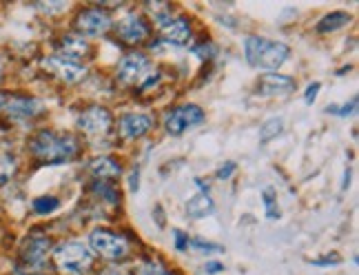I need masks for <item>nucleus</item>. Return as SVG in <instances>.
I'll return each instance as SVG.
<instances>
[{
	"mask_svg": "<svg viewBox=\"0 0 359 275\" xmlns=\"http://www.w3.org/2000/svg\"><path fill=\"white\" fill-rule=\"evenodd\" d=\"M273 202H275V198H273V191H271V189H266V191H264V204H266V209H269V215H271V217L280 215V209H275Z\"/></svg>",
	"mask_w": 359,
	"mask_h": 275,
	"instance_id": "obj_24",
	"label": "nucleus"
},
{
	"mask_svg": "<svg viewBox=\"0 0 359 275\" xmlns=\"http://www.w3.org/2000/svg\"><path fill=\"white\" fill-rule=\"evenodd\" d=\"M213 211V200L206 196V194H198V196H193L189 202H187V213L189 217H206Z\"/></svg>",
	"mask_w": 359,
	"mask_h": 275,
	"instance_id": "obj_19",
	"label": "nucleus"
},
{
	"mask_svg": "<svg viewBox=\"0 0 359 275\" xmlns=\"http://www.w3.org/2000/svg\"><path fill=\"white\" fill-rule=\"evenodd\" d=\"M5 105H7V98H5L3 93H0V107H5Z\"/></svg>",
	"mask_w": 359,
	"mask_h": 275,
	"instance_id": "obj_30",
	"label": "nucleus"
},
{
	"mask_svg": "<svg viewBox=\"0 0 359 275\" xmlns=\"http://www.w3.org/2000/svg\"><path fill=\"white\" fill-rule=\"evenodd\" d=\"M53 262H56L58 271L67 275H82L85 271H89L93 255L91 249H87L80 240H69L53 249Z\"/></svg>",
	"mask_w": 359,
	"mask_h": 275,
	"instance_id": "obj_4",
	"label": "nucleus"
},
{
	"mask_svg": "<svg viewBox=\"0 0 359 275\" xmlns=\"http://www.w3.org/2000/svg\"><path fill=\"white\" fill-rule=\"evenodd\" d=\"M118 78H120V82H124V85L140 87L144 91L160 78V74L151 67V62L144 53L131 51V53H127V56H122V60L118 65Z\"/></svg>",
	"mask_w": 359,
	"mask_h": 275,
	"instance_id": "obj_3",
	"label": "nucleus"
},
{
	"mask_svg": "<svg viewBox=\"0 0 359 275\" xmlns=\"http://www.w3.org/2000/svg\"><path fill=\"white\" fill-rule=\"evenodd\" d=\"M49 238L47 236H29L25 242H22V249H20V255H22V262H25V269L29 271V275H34L40 267L45 264L47 260V253H49Z\"/></svg>",
	"mask_w": 359,
	"mask_h": 275,
	"instance_id": "obj_9",
	"label": "nucleus"
},
{
	"mask_svg": "<svg viewBox=\"0 0 359 275\" xmlns=\"http://www.w3.org/2000/svg\"><path fill=\"white\" fill-rule=\"evenodd\" d=\"M162 32V40H167V43H173V45H187L191 40V22L182 16H175V18H169L160 27Z\"/></svg>",
	"mask_w": 359,
	"mask_h": 275,
	"instance_id": "obj_14",
	"label": "nucleus"
},
{
	"mask_svg": "<svg viewBox=\"0 0 359 275\" xmlns=\"http://www.w3.org/2000/svg\"><path fill=\"white\" fill-rule=\"evenodd\" d=\"M45 67L53 76H58L62 82H67V85H76V82L85 80V76H87V69L82 67L80 62L67 60V58H60V56H49L45 60Z\"/></svg>",
	"mask_w": 359,
	"mask_h": 275,
	"instance_id": "obj_11",
	"label": "nucleus"
},
{
	"mask_svg": "<svg viewBox=\"0 0 359 275\" xmlns=\"http://www.w3.org/2000/svg\"><path fill=\"white\" fill-rule=\"evenodd\" d=\"M154 129V118L147 114H124L118 120V131L122 140H135Z\"/></svg>",
	"mask_w": 359,
	"mask_h": 275,
	"instance_id": "obj_12",
	"label": "nucleus"
},
{
	"mask_svg": "<svg viewBox=\"0 0 359 275\" xmlns=\"http://www.w3.org/2000/svg\"><path fill=\"white\" fill-rule=\"evenodd\" d=\"M222 271H224V267L219 262H206L204 264V273H222Z\"/></svg>",
	"mask_w": 359,
	"mask_h": 275,
	"instance_id": "obj_28",
	"label": "nucleus"
},
{
	"mask_svg": "<svg viewBox=\"0 0 359 275\" xmlns=\"http://www.w3.org/2000/svg\"><path fill=\"white\" fill-rule=\"evenodd\" d=\"M284 129V120L282 118H269L264 125L259 129V140L262 142H269L273 138H278Z\"/></svg>",
	"mask_w": 359,
	"mask_h": 275,
	"instance_id": "obj_21",
	"label": "nucleus"
},
{
	"mask_svg": "<svg viewBox=\"0 0 359 275\" xmlns=\"http://www.w3.org/2000/svg\"><path fill=\"white\" fill-rule=\"evenodd\" d=\"M89 53V43L80 34H72V36H65L62 43H60V51L56 56L60 58H67V60H74L78 62V58L87 56Z\"/></svg>",
	"mask_w": 359,
	"mask_h": 275,
	"instance_id": "obj_16",
	"label": "nucleus"
},
{
	"mask_svg": "<svg viewBox=\"0 0 359 275\" xmlns=\"http://www.w3.org/2000/svg\"><path fill=\"white\" fill-rule=\"evenodd\" d=\"M233 171H236V164H233V162H229L226 167H222V169L217 171V177H219V180H226V177H229V175H231Z\"/></svg>",
	"mask_w": 359,
	"mask_h": 275,
	"instance_id": "obj_27",
	"label": "nucleus"
},
{
	"mask_svg": "<svg viewBox=\"0 0 359 275\" xmlns=\"http://www.w3.org/2000/svg\"><path fill=\"white\" fill-rule=\"evenodd\" d=\"M102 275H124V273H120L116 269H107V271H102Z\"/></svg>",
	"mask_w": 359,
	"mask_h": 275,
	"instance_id": "obj_29",
	"label": "nucleus"
},
{
	"mask_svg": "<svg viewBox=\"0 0 359 275\" xmlns=\"http://www.w3.org/2000/svg\"><path fill=\"white\" fill-rule=\"evenodd\" d=\"M58 206H60V202H58V198H53V196H43V198L34 200V211L40 213V215H47L51 211H56Z\"/></svg>",
	"mask_w": 359,
	"mask_h": 275,
	"instance_id": "obj_22",
	"label": "nucleus"
},
{
	"mask_svg": "<svg viewBox=\"0 0 359 275\" xmlns=\"http://www.w3.org/2000/svg\"><path fill=\"white\" fill-rule=\"evenodd\" d=\"M89 244L91 249L98 253L104 260H111V262H118V260H124L129 255V244L120 233L109 231V229H95L89 236Z\"/></svg>",
	"mask_w": 359,
	"mask_h": 275,
	"instance_id": "obj_5",
	"label": "nucleus"
},
{
	"mask_svg": "<svg viewBox=\"0 0 359 275\" xmlns=\"http://www.w3.org/2000/svg\"><path fill=\"white\" fill-rule=\"evenodd\" d=\"M89 171L95 180H102V182H111L114 177H118L122 173V164L116 158H109V156H100L91 160L89 164Z\"/></svg>",
	"mask_w": 359,
	"mask_h": 275,
	"instance_id": "obj_15",
	"label": "nucleus"
},
{
	"mask_svg": "<svg viewBox=\"0 0 359 275\" xmlns=\"http://www.w3.org/2000/svg\"><path fill=\"white\" fill-rule=\"evenodd\" d=\"M204 112L198 105H180L164 116V129L171 135H182L184 131L202 125Z\"/></svg>",
	"mask_w": 359,
	"mask_h": 275,
	"instance_id": "obj_7",
	"label": "nucleus"
},
{
	"mask_svg": "<svg viewBox=\"0 0 359 275\" xmlns=\"http://www.w3.org/2000/svg\"><path fill=\"white\" fill-rule=\"evenodd\" d=\"M32 154L36 160L45 162V164H60V162H72L80 145L74 135L69 133H56V131H38L32 138Z\"/></svg>",
	"mask_w": 359,
	"mask_h": 275,
	"instance_id": "obj_1",
	"label": "nucleus"
},
{
	"mask_svg": "<svg viewBox=\"0 0 359 275\" xmlns=\"http://www.w3.org/2000/svg\"><path fill=\"white\" fill-rule=\"evenodd\" d=\"M7 112L16 118H32L38 112H43L38 100H29V98H13L7 102Z\"/></svg>",
	"mask_w": 359,
	"mask_h": 275,
	"instance_id": "obj_17",
	"label": "nucleus"
},
{
	"mask_svg": "<svg viewBox=\"0 0 359 275\" xmlns=\"http://www.w3.org/2000/svg\"><path fill=\"white\" fill-rule=\"evenodd\" d=\"M337 262H339V255L333 253V255H324L322 260H315L313 264H317V267H326V264H337Z\"/></svg>",
	"mask_w": 359,
	"mask_h": 275,
	"instance_id": "obj_26",
	"label": "nucleus"
},
{
	"mask_svg": "<svg viewBox=\"0 0 359 275\" xmlns=\"http://www.w3.org/2000/svg\"><path fill=\"white\" fill-rule=\"evenodd\" d=\"M351 22V16L346 11H333V13H326V16L317 22V32L320 34H328V32H337L341 27H346Z\"/></svg>",
	"mask_w": 359,
	"mask_h": 275,
	"instance_id": "obj_18",
	"label": "nucleus"
},
{
	"mask_svg": "<svg viewBox=\"0 0 359 275\" xmlns=\"http://www.w3.org/2000/svg\"><path fill=\"white\" fill-rule=\"evenodd\" d=\"M91 194L93 196H98L100 200H104V202H109L111 206H116L118 202H120V194H118V189L111 185V182H102V180H98L93 187H91Z\"/></svg>",
	"mask_w": 359,
	"mask_h": 275,
	"instance_id": "obj_20",
	"label": "nucleus"
},
{
	"mask_svg": "<svg viewBox=\"0 0 359 275\" xmlns=\"http://www.w3.org/2000/svg\"><path fill=\"white\" fill-rule=\"evenodd\" d=\"M114 127V118L104 107H89L78 118V129L91 140H102Z\"/></svg>",
	"mask_w": 359,
	"mask_h": 275,
	"instance_id": "obj_6",
	"label": "nucleus"
},
{
	"mask_svg": "<svg viewBox=\"0 0 359 275\" xmlns=\"http://www.w3.org/2000/svg\"><path fill=\"white\" fill-rule=\"evenodd\" d=\"M244 51H246L248 65L264 69L269 74H275V69H280L286 62L288 53H291V49H288L284 43L262 38V36H248Z\"/></svg>",
	"mask_w": 359,
	"mask_h": 275,
	"instance_id": "obj_2",
	"label": "nucleus"
},
{
	"mask_svg": "<svg viewBox=\"0 0 359 275\" xmlns=\"http://www.w3.org/2000/svg\"><path fill=\"white\" fill-rule=\"evenodd\" d=\"M76 29L82 36H89V38L104 36L109 29H111V16H109L107 11L98 9V7H87V9H82L78 13Z\"/></svg>",
	"mask_w": 359,
	"mask_h": 275,
	"instance_id": "obj_8",
	"label": "nucleus"
},
{
	"mask_svg": "<svg viewBox=\"0 0 359 275\" xmlns=\"http://www.w3.org/2000/svg\"><path fill=\"white\" fill-rule=\"evenodd\" d=\"M295 89V80L282 74H264L257 80V91L262 95H286Z\"/></svg>",
	"mask_w": 359,
	"mask_h": 275,
	"instance_id": "obj_13",
	"label": "nucleus"
},
{
	"mask_svg": "<svg viewBox=\"0 0 359 275\" xmlns=\"http://www.w3.org/2000/svg\"><path fill=\"white\" fill-rule=\"evenodd\" d=\"M116 32L127 45H140L149 38V25L140 13H127V16L118 20Z\"/></svg>",
	"mask_w": 359,
	"mask_h": 275,
	"instance_id": "obj_10",
	"label": "nucleus"
},
{
	"mask_svg": "<svg viewBox=\"0 0 359 275\" xmlns=\"http://www.w3.org/2000/svg\"><path fill=\"white\" fill-rule=\"evenodd\" d=\"M320 87H322L320 82H313V85H309V87H306V93H304V100H306V102L311 105V102L317 98V93H320Z\"/></svg>",
	"mask_w": 359,
	"mask_h": 275,
	"instance_id": "obj_25",
	"label": "nucleus"
},
{
	"mask_svg": "<svg viewBox=\"0 0 359 275\" xmlns=\"http://www.w3.org/2000/svg\"><path fill=\"white\" fill-rule=\"evenodd\" d=\"M135 275H177V273L167 269L164 264H158V262H144L137 267Z\"/></svg>",
	"mask_w": 359,
	"mask_h": 275,
	"instance_id": "obj_23",
	"label": "nucleus"
}]
</instances>
